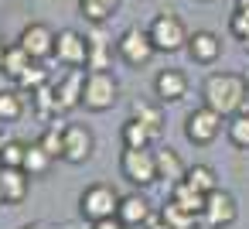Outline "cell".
Here are the masks:
<instances>
[{"instance_id":"cell-1","label":"cell","mask_w":249,"mask_h":229,"mask_svg":"<svg viewBox=\"0 0 249 229\" xmlns=\"http://www.w3.org/2000/svg\"><path fill=\"white\" fill-rule=\"evenodd\" d=\"M246 79L232 76V72H212L201 86V96H205V106H212L215 113L222 116H235L246 110Z\"/></svg>"},{"instance_id":"cell-2","label":"cell","mask_w":249,"mask_h":229,"mask_svg":"<svg viewBox=\"0 0 249 229\" xmlns=\"http://www.w3.org/2000/svg\"><path fill=\"white\" fill-rule=\"evenodd\" d=\"M147 35H150L154 48L164 52V55H174V52L188 48V38H191L188 28H184V21H181L178 14H171V11H160V14L150 21Z\"/></svg>"},{"instance_id":"cell-3","label":"cell","mask_w":249,"mask_h":229,"mask_svg":"<svg viewBox=\"0 0 249 229\" xmlns=\"http://www.w3.org/2000/svg\"><path fill=\"white\" fill-rule=\"evenodd\" d=\"M120 171H123V178L130 185H140V188L154 185L157 181V151H150V147H123Z\"/></svg>"},{"instance_id":"cell-4","label":"cell","mask_w":249,"mask_h":229,"mask_svg":"<svg viewBox=\"0 0 249 229\" xmlns=\"http://www.w3.org/2000/svg\"><path fill=\"white\" fill-rule=\"evenodd\" d=\"M120 99V82L113 72H86V93H82V106L92 113H106L113 110Z\"/></svg>"},{"instance_id":"cell-5","label":"cell","mask_w":249,"mask_h":229,"mask_svg":"<svg viewBox=\"0 0 249 229\" xmlns=\"http://www.w3.org/2000/svg\"><path fill=\"white\" fill-rule=\"evenodd\" d=\"M116 55H120V62H126L130 69H143V65H150V58L157 55V48H154V41H150L147 31L126 28V31L116 38Z\"/></svg>"},{"instance_id":"cell-6","label":"cell","mask_w":249,"mask_h":229,"mask_svg":"<svg viewBox=\"0 0 249 229\" xmlns=\"http://www.w3.org/2000/svg\"><path fill=\"white\" fill-rule=\"evenodd\" d=\"M120 198H123V195H116L109 185H89V188L79 195V215L89 219V222L109 219V215H116Z\"/></svg>"},{"instance_id":"cell-7","label":"cell","mask_w":249,"mask_h":229,"mask_svg":"<svg viewBox=\"0 0 249 229\" xmlns=\"http://www.w3.org/2000/svg\"><path fill=\"white\" fill-rule=\"evenodd\" d=\"M222 113H215L212 106H198V110H191L188 116H184V137L191 140V144H198V147H205V144H212L218 134H222Z\"/></svg>"},{"instance_id":"cell-8","label":"cell","mask_w":249,"mask_h":229,"mask_svg":"<svg viewBox=\"0 0 249 229\" xmlns=\"http://www.w3.org/2000/svg\"><path fill=\"white\" fill-rule=\"evenodd\" d=\"M235 219H239V205H235V198H232L229 191L215 188V191L205 198L201 226H208V229H225V226H232Z\"/></svg>"},{"instance_id":"cell-9","label":"cell","mask_w":249,"mask_h":229,"mask_svg":"<svg viewBox=\"0 0 249 229\" xmlns=\"http://www.w3.org/2000/svg\"><path fill=\"white\" fill-rule=\"evenodd\" d=\"M55 31L45 24V21H31L24 31H21V38H18V45L35 58V62H45V58H52L55 55Z\"/></svg>"},{"instance_id":"cell-10","label":"cell","mask_w":249,"mask_h":229,"mask_svg":"<svg viewBox=\"0 0 249 229\" xmlns=\"http://www.w3.org/2000/svg\"><path fill=\"white\" fill-rule=\"evenodd\" d=\"M55 58L62 65H69V69L86 65L89 62V41H86V35L72 31V28L58 31V38H55Z\"/></svg>"},{"instance_id":"cell-11","label":"cell","mask_w":249,"mask_h":229,"mask_svg":"<svg viewBox=\"0 0 249 229\" xmlns=\"http://www.w3.org/2000/svg\"><path fill=\"white\" fill-rule=\"evenodd\" d=\"M86 41H89V62H86V69L89 72H109L113 69V38L106 35V28L92 24L86 31Z\"/></svg>"},{"instance_id":"cell-12","label":"cell","mask_w":249,"mask_h":229,"mask_svg":"<svg viewBox=\"0 0 249 229\" xmlns=\"http://www.w3.org/2000/svg\"><path fill=\"white\" fill-rule=\"evenodd\" d=\"M82 93H86V72H82V69H69V72L55 82L58 113H69V110L82 106Z\"/></svg>"},{"instance_id":"cell-13","label":"cell","mask_w":249,"mask_h":229,"mask_svg":"<svg viewBox=\"0 0 249 229\" xmlns=\"http://www.w3.org/2000/svg\"><path fill=\"white\" fill-rule=\"evenodd\" d=\"M92 147H96V140H92V130L89 127H82V123H69L65 127V157L62 161L86 164L92 157Z\"/></svg>"},{"instance_id":"cell-14","label":"cell","mask_w":249,"mask_h":229,"mask_svg":"<svg viewBox=\"0 0 249 229\" xmlns=\"http://www.w3.org/2000/svg\"><path fill=\"white\" fill-rule=\"evenodd\" d=\"M28 188H31V174L24 168L0 171V198H4V205H21L28 198Z\"/></svg>"},{"instance_id":"cell-15","label":"cell","mask_w":249,"mask_h":229,"mask_svg":"<svg viewBox=\"0 0 249 229\" xmlns=\"http://www.w3.org/2000/svg\"><path fill=\"white\" fill-rule=\"evenodd\" d=\"M188 55H191V62H198V65H212V62H218V55H222V38H218L215 31H195V35L188 38Z\"/></svg>"},{"instance_id":"cell-16","label":"cell","mask_w":249,"mask_h":229,"mask_svg":"<svg viewBox=\"0 0 249 229\" xmlns=\"http://www.w3.org/2000/svg\"><path fill=\"white\" fill-rule=\"evenodd\" d=\"M154 93H157L160 103H178V99L188 96V76L181 69H164L154 79Z\"/></svg>"},{"instance_id":"cell-17","label":"cell","mask_w":249,"mask_h":229,"mask_svg":"<svg viewBox=\"0 0 249 229\" xmlns=\"http://www.w3.org/2000/svg\"><path fill=\"white\" fill-rule=\"evenodd\" d=\"M116 215H120V222H123L126 229H130V226H147V222L154 219V215H150V205H147L143 195H123Z\"/></svg>"},{"instance_id":"cell-18","label":"cell","mask_w":249,"mask_h":229,"mask_svg":"<svg viewBox=\"0 0 249 229\" xmlns=\"http://www.w3.org/2000/svg\"><path fill=\"white\" fill-rule=\"evenodd\" d=\"M184 174H188V168H184V161L178 157V151L160 147V151H157V178H164L167 185H178Z\"/></svg>"},{"instance_id":"cell-19","label":"cell","mask_w":249,"mask_h":229,"mask_svg":"<svg viewBox=\"0 0 249 229\" xmlns=\"http://www.w3.org/2000/svg\"><path fill=\"white\" fill-rule=\"evenodd\" d=\"M171 198L178 202V205H184L188 212H195V215H201V209H205V191H198L195 185H188L184 178L178 181V185H171Z\"/></svg>"},{"instance_id":"cell-20","label":"cell","mask_w":249,"mask_h":229,"mask_svg":"<svg viewBox=\"0 0 249 229\" xmlns=\"http://www.w3.org/2000/svg\"><path fill=\"white\" fill-rule=\"evenodd\" d=\"M160 219H164L167 226H174V229H195V226L201 222V215L188 212V209H184V205H178L174 198H167V202L160 205Z\"/></svg>"},{"instance_id":"cell-21","label":"cell","mask_w":249,"mask_h":229,"mask_svg":"<svg viewBox=\"0 0 249 229\" xmlns=\"http://www.w3.org/2000/svg\"><path fill=\"white\" fill-rule=\"evenodd\" d=\"M157 134L147 127V123H140L137 116H130L126 123H123V130H120V140H123V147H150V140H154Z\"/></svg>"},{"instance_id":"cell-22","label":"cell","mask_w":249,"mask_h":229,"mask_svg":"<svg viewBox=\"0 0 249 229\" xmlns=\"http://www.w3.org/2000/svg\"><path fill=\"white\" fill-rule=\"evenodd\" d=\"M120 7V0H79V11L89 24H106Z\"/></svg>"},{"instance_id":"cell-23","label":"cell","mask_w":249,"mask_h":229,"mask_svg":"<svg viewBox=\"0 0 249 229\" xmlns=\"http://www.w3.org/2000/svg\"><path fill=\"white\" fill-rule=\"evenodd\" d=\"M184 181L195 185V188L205 191V195H212V191L218 188V174H215V168H208V164H191L188 174H184Z\"/></svg>"},{"instance_id":"cell-24","label":"cell","mask_w":249,"mask_h":229,"mask_svg":"<svg viewBox=\"0 0 249 229\" xmlns=\"http://www.w3.org/2000/svg\"><path fill=\"white\" fill-rule=\"evenodd\" d=\"M52 161H55V157H52L41 144H31V147H28V154H24V171H28L31 178H41V174H48Z\"/></svg>"},{"instance_id":"cell-25","label":"cell","mask_w":249,"mask_h":229,"mask_svg":"<svg viewBox=\"0 0 249 229\" xmlns=\"http://www.w3.org/2000/svg\"><path fill=\"white\" fill-rule=\"evenodd\" d=\"M24 113V99L18 89H0V123H14Z\"/></svg>"},{"instance_id":"cell-26","label":"cell","mask_w":249,"mask_h":229,"mask_svg":"<svg viewBox=\"0 0 249 229\" xmlns=\"http://www.w3.org/2000/svg\"><path fill=\"white\" fill-rule=\"evenodd\" d=\"M31 99H35V113L41 116V120H52V116H58V99H55V86H41V89H35L31 93Z\"/></svg>"},{"instance_id":"cell-27","label":"cell","mask_w":249,"mask_h":229,"mask_svg":"<svg viewBox=\"0 0 249 229\" xmlns=\"http://www.w3.org/2000/svg\"><path fill=\"white\" fill-rule=\"evenodd\" d=\"M31 62H35V58H31L21 45H11V48H7V55H4V76L21 79V76H24V69H28Z\"/></svg>"},{"instance_id":"cell-28","label":"cell","mask_w":249,"mask_h":229,"mask_svg":"<svg viewBox=\"0 0 249 229\" xmlns=\"http://www.w3.org/2000/svg\"><path fill=\"white\" fill-rule=\"evenodd\" d=\"M130 116H137L140 123H147L154 134H160V110L154 106V103H147V99H133V106H130Z\"/></svg>"},{"instance_id":"cell-29","label":"cell","mask_w":249,"mask_h":229,"mask_svg":"<svg viewBox=\"0 0 249 229\" xmlns=\"http://www.w3.org/2000/svg\"><path fill=\"white\" fill-rule=\"evenodd\" d=\"M14 82H18V89H21V93H28V96H31L35 89H41V86L48 82V72L41 69V62H31V65L24 69V76H21V79H14Z\"/></svg>"},{"instance_id":"cell-30","label":"cell","mask_w":249,"mask_h":229,"mask_svg":"<svg viewBox=\"0 0 249 229\" xmlns=\"http://www.w3.org/2000/svg\"><path fill=\"white\" fill-rule=\"evenodd\" d=\"M38 144L52 154V157H65V127H45V134L38 137Z\"/></svg>"},{"instance_id":"cell-31","label":"cell","mask_w":249,"mask_h":229,"mask_svg":"<svg viewBox=\"0 0 249 229\" xmlns=\"http://www.w3.org/2000/svg\"><path fill=\"white\" fill-rule=\"evenodd\" d=\"M229 140H232L235 147L249 151V113H246V110L235 113V116H229Z\"/></svg>"},{"instance_id":"cell-32","label":"cell","mask_w":249,"mask_h":229,"mask_svg":"<svg viewBox=\"0 0 249 229\" xmlns=\"http://www.w3.org/2000/svg\"><path fill=\"white\" fill-rule=\"evenodd\" d=\"M229 31H232V38H235V41H242V45L249 48V11L235 7V11H232V18H229Z\"/></svg>"},{"instance_id":"cell-33","label":"cell","mask_w":249,"mask_h":229,"mask_svg":"<svg viewBox=\"0 0 249 229\" xmlns=\"http://www.w3.org/2000/svg\"><path fill=\"white\" fill-rule=\"evenodd\" d=\"M24 154H28V144L7 140L4 151H0V161H4V168H24Z\"/></svg>"},{"instance_id":"cell-34","label":"cell","mask_w":249,"mask_h":229,"mask_svg":"<svg viewBox=\"0 0 249 229\" xmlns=\"http://www.w3.org/2000/svg\"><path fill=\"white\" fill-rule=\"evenodd\" d=\"M89 229H126L120 222V215H109V219H99V222H89Z\"/></svg>"},{"instance_id":"cell-35","label":"cell","mask_w":249,"mask_h":229,"mask_svg":"<svg viewBox=\"0 0 249 229\" xmlns=\"http://www.w3.org/2000/svg\"><path fill=\"white\" fill-rule=\"evenodd\" d=\"M147 229H174V226H167L164 219H150V222H147Z\"/></svg>"},{"instance_id":"cell-36","label":"cell","mask_w":249,"mask_h":229,"mask_svg":"<svg viewBox=\"0 0 249 229\" xmlns=\"http://www.w3.org/2000/svg\"><path fill=\"white\" fill-rule=\"evenodd\" d=\"M24 229H55V226H48V222H35V226H24Z\"/></svg>"},{"instance_id":"cell-37","label":"cell","mask_w":249,"mask_h":229,"mask_svg":"<svg viewBox=\"0 0 249 229\" xmlns=\"http://www.w3.org/2000/svg\"><path fill=\"white\" fill-rule=\"evenodd\" d=\"M4 55H7V48H4V45H0V72H4Z\"/></svg>"},{"instance_id":"cell-38","label":"cell","mask_w":249,"mask_h":229,"mask_svg":"<svg viewBox=\"0 0 249 229\" xmlns=\"http://www.w3.org/2000/svg\"><path fill=\"white\" fill-rule=\"evenodd\" d=\"M235 7H242V11H249V0H235Z\"/></svg>"},{"instance_id":"cell-39","label":"cell","mask_w":249,"mask_h":229,"mask_svg":"<svg viewBox=\"0 0 249 229\" xmlns=\"http://www.w3.org/2000/svg\"><path fill=\"white\" fill-rule=\"evenodd\" d=\"M4 144H7V140H4V134H0V151H4Z\"/></svg>"},{"instance_id":"cell-40","label":"cell","mask_w":249,"mask_h":229,"mask_svg":"<svg viewBox=\"0 0 249 229\" xmlns=\"http://www.w3.org/2000/svg\"><path fill=\"white\" fill-rule=\"evenodd\" d=\"M0 171H4V161H0Z\"/></svg>"},{"instance_id":"cell-41","label":"cell","mask_w":249,"mask_h":229,"mask_svg":"<svg viewBox=\"0 0 249 229\" xmlns=\"http://www.w3.org/2000/svg\"><path fill=\"white\" fill-rule=\"evenodd\" d=\"M246 86H249V76H246Z\"/></svg>"},{"instance_id":"cell-42","label":"cell","mask_w":249,"mask_h":229,"mask_svg":"<svg viewBox=\"0 0 249 229\" xmlns=\"http://www.w3.org/2000/svg\"><path fill=\"white\" fill-rule=\"evenodd\" d=\"M0 205H4V198H0Z\"/></svg>"}]
</instances>
